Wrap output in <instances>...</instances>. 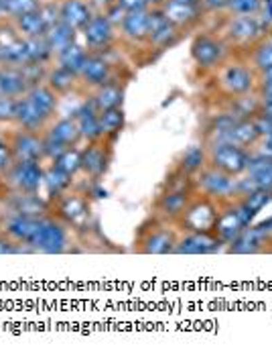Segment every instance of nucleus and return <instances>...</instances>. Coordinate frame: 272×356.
<instances>
[{
	"label": "nucleus",
	"mask_w": 272,
	"mask_h": 356,
	"mask_svg": "<svg viewBox=\"0 0 272 356\" xmlns=\"http://www.w3.org/2000/svg\"><path fill=\"white\" fill-rule=\"evenodd\" d=\"M164 0H148V6H153V8H159V6H163Z\"/></svg>",
	"instance_id": "obj_53"
},
{
	"label": "nucleus",
	"mask_w": 272,
	"mask_h": 356,
	"mask_svg": "<svg viewBox=\"0 0 272 356\" xmlns=\"http://www.w3.org/2000/svg\"><path fill=\"white\" fill-rule=\"evenodd\" d=\"M195 193H197V190H195L193 177L181 173L179 169H173L167 175L163 188H161V192L153 204V214L175 224L179 216L185 212V208L189 206Z\"/></svg>",
	"instance_id": "obj_1"
},
{
	"label": "nucleus",
	"mask_w": 272,
	"mask_h": 356,
	"mask_svg": "<svg viewBox=\"0 0 272 356\" xmlns=\"http://www.w3.org/2000/svg\"><path fill=\"white\" fill-rule=\"evenodd\" d=\"M33 83L28 82L23 67L17 65H2L0 67V94L21 98L31 90Z\"/></svg>",
	"instance_id": "obj_23"
},
{
	"label": "nucleus",
	"mask_w": 272,
	"mask_h": 356,
	"mask_svg": "<svg viewBox=\"0 0 272 356\" xmlns=\"http://www.w3.org/2000/svg\"><path fill=\"white\" fill-rule=\"evenodd\" d=\"M0 15H4V6H2V0H0Z\"/></svg>",
	"instance_id": "obj_55"
},
{
	"label": "nucleus",
	"mask_w": 272,
	"mask_h": 356,
	"mask_svg": "<svg viewBox=\"0 0 272 356\" xmlns=\"http://www.w3.org/2000/svg\"><path fill=\"white\" fill-rule=\"evenodd\" d=\"M41 0H2V6H4V15L8 17H23L28 13H35L41 8Z\"/></svg>",
	"instance_id": "obj_42"
},
{
	"label": "nucleus",
	"mask_w": 272,
	"mask_h": 356,
	"mask_svg": "<svg viewBox=\"0 0 272 356\" xmlns=\"http://www.w3.org/2000/svg\"><path fill=\"white\" fill-rule=\"evenodd\" d=\"M74 230L55 218L53 214H47L39 220V228L31 241V248L33 252H43V254H63L71 250V243H74Z\"/></svg>",
	"instance_id": "obj_3"
},
{
	"label": "nucleus",
	"mask_w": 272,
	"mask_h": 356,
	"mask_svg": "<svg viewBox=\"0 0 272 356\" xmlns=\"http://www.w3.org/2000/svg\"><path fill=\"white\" fill-rule=\"evenodd\" d=\"M179 29L171 25L159 8H148V43L157 49H169L179 41Z\"/></svg>",
	"instance_id": "obj_16"
},
{
	"label": "nucleus",
	"mask_w": 272,
	"mask_h": 356,
	"mask_svg": "<svg viewBox=\"0 0 272 356\" xmlns=\"http://www.w3.org/2000/svg\"><path fill=\"white\" fill-rule=\"evenodd\" d=\"M27 49H28V65H43L53 51L47 43L45 37H33L27 39Z\"/></svg>",
	"instance_id": "obj_41"
},
{
	"label": "nucleus",
	"mask_w": 272,
	"mask_h": 356,
	"mask_svg": "<svg viewBox=\"0 0 272 356\" xmlns=\"http://www.w3.org/2000/svg\"><path fill=\"white\" fill-rule=\"evenodd\" d=\"M252 65L260 74L266 72V70H272V35L271 37H262L254 45V49H252Z\"/></svg>",
	"instance_id": "obj_40"
},
{
	"label": "nucleus",
	"mask_w": 272,
	"mask_h": 356,
	"mask_svg": "<svg viewBox=\"0 0 272 356\" xmlns=\"http://www.w3.org/2000/svg\"><path fill=\"white\" fill-rule=\"evenodd\" d=\"M59 15L65 25H69L76 31H83L94 17L92 6L83 0H63L59 4Z\"/></svg>",
	"instance_id": "obj_24"
},
{
	"label": "nucleus",
	"mask_w": 272,
	"mask_h": 356,
	"mask_svg": "<svg viewBox=\"0 0 272 356\" xmlns=\"http://www.w3.org/2000/svg\"><path fill=\"white\" fill-rule=\"evenodd\" d=\"M262 133H260V127L256 122V118H240L236 120L223 135H219L214 140H230L238 147H244V149H256V145L260 143Z\"/></svg>",
	"instance_id": "obj_19"
},
{
	"label": "nucleus",
	"mask_w": 272,
	"mask_h": 356,
	"mask_svg": "<svg viewBox=\"0 0 272 356\" xmlns=\"http://www.w3.org/2000/svg\"><path fill=\"white\" fill-rule=\"evenodd\" d=\"M264 245V234L258 230V228H246L244 232L230 245V252H236V254H254V252H260Z\"/></svg>",
	"instance_id": "obj_33"
},
{
	"label": "nucleus",
	"mask_w": 272,
	"mask_h": 356,
	"mask_svg": "<svg viewBox=\"0 0 272 356\" xmlns=\"http://www.w3.org/2000/svg\"><path fill=\"white\" fill-rule=\"evenodd\" d=\"M76 122L80 127V133L85 143L102 138V129H100V112L94 106V102H85L82 108L76 110Z\"/></svg>",
	"instance_id": "obj_26"
},
{
	"label": "nucleus",
	"mask_w": 272,
	"mask_h": 356,
	"mask_svg": "<svg viewBox=\"0 0 272 356\" xmlns=\"http://www.w3.org/2000/svg\"><path fill=\"white\" fill-rule=\"evenodd\" d=\"M45 177V163L43 161H15L12 167L0 175V179L25 193H39L43 188Z\"/></svg>",
	"instance_id": "obj_10"
},
{
	"label": "nucleus",
	"mask_w": 272,
	"mask_h": 356,
	"mask_svg": "<svg viewBox=\"0 0 272 356\" xmlns=\"http://www.w3.org/2000/svg\"><path fill=\"white\" fill-rule=\"evenodd\" d=\"M41 140H43V157H45V161H49V163H53L55 159H57L65 149H69V147H65L63 143H59L53 135H49L47 131L41 133Z\"/></svg>",
	"instance_id": "obj_43"
},
{
	"label": "nucleus",
	"mask_w": 272,
	"mask_h": 356,
	"mask_svg": "<svg viewBox=\"0 0 272 356\" xmlns=\"http://www.w3.org/2000/svg\"><path fill=\"white\" fill-rule=\"evenodd\" d=\"M74 181H76V177H71V175H67V173H63L61 169H57L53 163L45 165V177H43V186L47 188V193H49V202L55 200V197H59V195H63L65 192H69L71 188H74Z\"/></svg>",
	"instance_id": "obj_31"
},
{
	"label": "nucleus",
	"mask_w": 272,
	"mask_h": 356,
	"mask_svg": "<svg viewBox=\"0 0 272 356\" xmlns=\"http://www.w3.org/2000/svg\"><path fill=\"white\" fill-rule=\"evenodd\" d=\"M17 31L25 37V39H33V37H45L47 33V25L41 17V10L28 13L23 17H17Z\"/></svg>",
	"instance_id": "obj_37"
},
{
	"label": "nucleus",
	"mask_w": 272,
	"mask_h": 356,
	"mask_svg": "<svg viewBox=\"0 0 272 356\" xmlns=\"http://www.w3.org/2000/svg\"><path fill=\"white\" fill-rule=\"evenodd\" d=\"M114 143L112 138H98L90 140L87 147L82 149V173L90 181H100L108 173L112 155H114Z\"/></svg>",
	"instance_id": "obj_9"
},
{
	"label": "nucleus",
	"mask_w": 272,
	"mask_h": 356,
	"mask_svg": "<svg viewBox=\"0 0 272 356\" xmlns=\"http://www.w3.org/2000/svg\"><path fill=\"white\" fill-rule=\"evenodd\" d=\"M92 102L98 108V112L110 108H120L122 102H124V86L110 80L108 83L96 88V94H94Z\"/></svg>",
	"instance_id": "obj_30"
},
{
	"label": "nucleus",
	"mask_w": 272,
	"mask_h": 356,
	"mask_svg": "<svg viewBox=\"0 0 272 356\" xmlns=\"http://www.w3.org/2000/svg\"><path fill=\"white\" fill-rule=\"evenodd\" d=\"M120 4V8L124 13H133V10H146L151 8L148 6V0H116Z\"/></svg>",
	"instance_id": "obj_49"
},
{
	"label": "nucleus",
	"mask_w": 272,
	"mask_h": 356,
	"mask_svg": "<svg viewBox=\"0 0 272 356\" xmlns=\"http://www.w3.org/2000/svg\"><path fill=\"white\" fill-rule=\"evenodd\" d=\"M218 83L230 98H240L254 90V74L244 63H226L219 70Z\"/></svg>",
	"instance_id": "obj_12"
},
{
	"label": "nucleus",
	"mask_w": 272,
	"mask_h": 356,
	"mask_svg": "<svg viewBox=\"0 0 272 356\" xmlns=\"http://www.w3.org/2000/svg\"><path fill=\"white\" fill-rule=\"evenodd\" d=\"M179 241V228L173 222L159 218V216H148L136 230L135 252L138 254H173Z\"/></svg>",
	"instance_id": "obj_2"
},
{
	"label": "nucleus",
	"mask_w": 272,
	"mask_h": 356,
	"mask_svg": "<svg viewBox=\"0 0 272 356\" xmlns=\"http://www.w3.org/2000/svg\"><path fill=\"white\" fill-rule=\"evenodd\" d=\"M57 169H61L63 173L78 177V173H82V149L80 147H69L65 149L57 159L53 161Z\"/></svg>",
	"instance_id": "obj_38"
},
{
	"label": "nucleus",
	"mask_w": 272,
	"mask_h": 356,
	"mask_svg": "<svg viewBox=\"0 0 272 356\" xmlns=\"http://www.w3.org/2000/svg\"><path fill=\"white\" fill-rule=\"evenodd\" d=\"M195 190L212 200H216L218 204L232 202L238 195V177H232L223 171H219L212 165H205L195 177Z\"/></svg>",
	"instance_id": "obj_8"
},
{
	"label": "nucleus",
	"mask_w": 272,
	"mask_h": 356,
	"mask_svg": "<svg viewBox=\"0 0 272 356\" xmlns=\"http://www.w3.org/2000/svg\"><path fill=\"white\" fill-rule=\"evenodd\" d=\"M4 138L8 140L17 161H43L45 163L41 133H31L17 127L15 131L6 133Z\"/></svg>",
	"instance_id": "obj_13"
},
{
	"label": "nucleus",
	"mask_w": 272,
	"mask_h": 356,
	"mask_svg": "<svg viewBox=\"0 0 272 356\" xmlns=\"http://www.w3.org/2000/svg\"><path fill=\"white\" fill-rule=\"evenodd\" d=\"M201 4H203L207 10H226V8H230L232 0H203Z\"/></svg>",
	"instance_id": "obj_51"
},
{
	"label": "nucleus",
	"mask_w": 272,
	"mask_h": 356,
	"mask_svg": "<svg viewBox=\"0 0 272 356\" xmlns=\"http://www.w3.org/2000/svg\"><path fill=\"white\" fill-rule=\"evenodd\" d=\"M41 17H43V21H45V25L47 29L57 25L59 21H61V15H59V4H55V2H47V4H41Z\"/></svg>",
	"instance_id": "obj_48"
},
{
	"label": "nucleus",
	"mask_w": 272,
	"mask_h": 356,
	"mask_svg": "<svg viewBox=\"0 0 272 356\" xmlns=\"http://www.w3.org/2000/svg\"><path fill=\"white\" fill-rule=\"evenodd\" d=\"M39 220L41 218H28V216H8V214H0V230L6 232L12 241H17L19 245H25L31 248V241L39 228ZM33 250V248H31Z\"/></svg>",
	"instance_id": "obj_20"
},
{
	"label": "nucleus",
	"mask_w": 272,
	"mask_h": 356,
	"mask_svg": "<svg viewBox=\"0 0 272 356\" xmlns=\"http://www.w3.org/2000/svg\"><path fill=\"white\" fill-rule=\"evenodd\" d=\"M246 222L242 216L238 214L236 206H234V200L232 202H226V204H219V218L216 224V236L223 243V247H230L242 232H244Z\"/></svg>",
	"instance_id": "obj_17"
},
{
	"label": "nucleus",
	"mask_w": 272,
	"mask_h": 356,
	"mask_svg": "<svg viewBox=\"0 0 272 356\" xmlns=\"http://www.w3.org/2000/svg\"><path fill=\"white\" fill-rule=\"evenodd\" d=\"M87 55L90 54L83 49L82 45L74 43V45H69V47H65L63 51H59V54H57V59H59V65H61V67H65V70L74 72L76 76H80L83 65H85V61H87Z\"/></svg>",
	"instance_id": "obj_36"
},
{
	"label": "nucleus",
	"mask_w": 272,
	"mask_h": 356,
	"mask_svg": "<svg viewBox=\"0 0 272 356\" xmlns=\"http://www.w3.org/2000/svg\"><path fill=\"white\" fill-rule=\"evenodd\" d=\"M122 35L133 41V43H142L148 39V8L146 10H133L126 13L124 21L120 23Z\"/></svg>",
	"instance_id": "obj_27"
},
{
	"label": "nucleus",
	"mask_w": 272,
	"mask_h": 356,
	"mask_svg": "<svg viewBox=\"0 0 272 356\" xmlns=\"http://www.w3.org/2000/svg\"><path fill=\"white\" fill-rule=\"evenodd\" d=\"M83 37H85V43H87V47L92 51L106 49V47H110V43L114 41V23L104 13L94 15L92 21L83 29Z\"/></svg>",
	"instance_id": "obj_21"
},
{
	"label": "nucleus",
	"mask_w": 272,
	"mask_h": 356,
	"mask_svg": "<svg viewBox=\"0 0 272 356\" xmlns=\"http://www.w3.org/2000/svg\"><path fill=\"white\" fill-rule=\"evenodd\" d=\"M205 165H207V149L205 147H189L179 157L175 169H179L181 173H185L189 177H195Z\"/></svg>",
	"instance_id": "obj_32"
},
{
	"label": "nucleus",
	"mask_w": 272,
	"mask_h": 356,
	"mask_svg": "<svg viewBox=\"0 0 272 356\" xmlns=\"http://www.w3.org/2000/svg\"><path fill=\"white\" fill-rule=\"evenodd\" d=\"M205 149H207V165L216 167L232 177L246 175L250 155H252L250 149L238 147L230 140H210Z\"/></svg>",
	"instance_id": "obj_7"
},
{
	"label": "nucleus",
	"mask_w": 272,
	"mask_h": 356,
	"mask_svg": "<svg viewBox=\"0 0 272 356\" xmlns=\"http://www.w3.org/2000/svg\"><path fill=\"white\" fill-rule=\"evenodd\" d=\"M228 55V45L214 35H197L191 43V57L201 70H216Z\"/></svg>",
	"instance_id": "obj_11"
},
{
	"label": "nucleus",
	"mask_w": 272,
	"mask_h": 356,
	"mask_svg": "<svg viewBox=\"0 0 272 356\" xmlns=\"http://www.w3.org/2000/svg\"><path fill=\"white\" fill-rule=\"evenodd\" d=\"M78 78H80V76H76L74 72H69V70L57 65L55 70H51V72L47 74V86L53 90L55 94H67V92L76 86V80H78Z\"/></svg>",
	"instance_id": "obj_39"
},
{
	"label": "nucleus",
	"mask_w": 272,
	"mask_h": 356,
	"mask_svg": "<svg viewBox=\"0 0 272 356\" xmlns=\"http://www.w3.org/2000/svg\"><path fill=\"white\" fill-rule=\"evenodd\" d=\"M0 214L43 218L49 214V200L39 193H25L6 186L0 179Z\"/></svg>",
	"instance_id": "obj_6"
},
{
	"label": "nucleus",
	"mask_w": 272,
	"mask_h": 356,
	"mask_svg": "<svg viewBox=\"0 0 272 356\" xmlns=\"http://www.w3.org/2000/svg\"><path fill=\"white\" fill-rule=\"evenodd\" d=\"M179 2H187V4H201L203 0H179Z\"/></svg>",
	"instance_id": "obj_54"
},
{
	"label": "nucleus",
	"mask_w": 272,
	"mask_h": 356,
	"mask_svg": "<svg viewBox=\"0 0 272 356\" xmlns=\"http://www.w3.org/2000/svg\"><path fill=\"white\" fill-rule=\"evenodd\" d=\"M262 6V0H232L230 13L234 15H256Z\"/></svg>",
	"instance_id": "obj_46"
},
{
	"label": "nucleus",
	"mask_w": 272,
	"mask_h": 356,
	"mask_svg": "<svg viewBox=\"0 0 272 356\" xmlns=\"http://www.w3.org/2000/svg\"><path fill=\"white\" fill-rule=\"evenodd\" d=\"M25 96L28 98V102L37 108V112L43 116V120L49 124L55 118V112L59 106V94H55L47 83H35V86H31V90Z\"/></svg>",
	"instance_id": "obj_22"
},
{
	"label": "nucleus",
	"mask_w": 272,
	"mask_h": 356,
	"mask_svg": "<svg viewBox=\"0 0 272 356\" xmlns=\"http://www.w3.org/2000/svg\"><path fill=\"white\" fill-rule=\"evenodd\" d=\"M80 78L87 86L100 88V86H104V83H108L112 80V67H110L108 61L100 54H90Z\"/></svg>",
	"instance_id": "obj_25"
},
{
	"label": "nucleus",
	"mask_w": 272,
	"mask_h": 356,
	"mask_svg": "<svg viewBox=\"0 0 272 356\" xmlns=\"http://www.w3.org/2000/svg\"><path fill=\"white\" fill-rule=\"evenodd\" d=\"M223 243L216 236V232H179V241L173 254H214L219 252Z\"/></svg>",
	"instance_id": "obj_15"
},
{
	"label": "nucleus",
	"mask_w": 272,
	"mask_h": 356,
	"mask_svg": "<svg viewBox=\"0 0 272 356\" xmlns=\"http://www.w3.org/2000/svg\"><path fill=\"white\" fill-rule=\"evenodd\" d=\"M126 124V116H124V110L122 106L120 108H110V110H102L100 112V129H102V137L116 138L120 137L122 129Z\"/></svg>",
	"instance_id": "obj_35"
},
{
	"label": "nucleus",
	"mask_w": 272,
	"mask_h": 356,
	"mask_svg": "<svg viewBox=\"0 0 272 356\" xmlns=\"http://www.w3.org/2000/svg\"><path fill=\"white\" fill-rule=\"evenodd\" d=\"M163 15L171 25L183 31V29H191L195 23H199L203 8L201 4H187V2H179V0H164L161 6Z\"/></svg>",
	"instance_id": "obj_18"
},
{
	"label": "nucleus",
	"mask_w": 272,
	"mask_h": 356,
	"mask_svg": "<svg viewBox=\"0 0 272 356\" xmlns=\"http://www.w3.org/2000/svg\"><path fill=\"white\" fill-rule=\"evenodd\" d=\"M15 124L19 129H25L31 133H43L49 124L43 120V116L37 112V108L28 102L27 96H21L19 98V106H17V118H15Z\"/></svg>",
	"instance_id": "obj_28"
},
{
	"label": "nucleus",
	"mask_w": 272,
	"mask_h": 356,
	"mask_svg": "<svg viewBox=\"0 0 272 356\" xmlns=\"http://www.w3.org/2000/svg\"><path fill=\"white\" fill-rule=\"evenodd\" d=\"M258 116H264V118L272 120V96H262L260 98V114Z\"/></svg>",
	"instance_id": "obj_52"
},
{
	"label": "nucleus",
	"mask_w": 272,
	"mask_h": 356,
	"mask_svg": "<svg viewBox=\"0 0 272 356\" xmlns=\"http://www.w3.org/2000/svg\"><path fill=\"white\" fill-rule=\"evenodd\" d=\"M226 35L232 43L256 45L264 37V27L256 15H234L226 27Z\"/></svg>",
	"instance_id": "obj_14"
},
{
	"label": "nucleus",
	"mask_w": 272,
	"mask_h": 356,
	"mask_svg": "<svg viewBox=\"0 0 272 356\" xmlns=\"http://www.w3.org/2000/svg\"><path fill=\"white\" fill-rule=\"evenodd\" d=\"M260 92L262 96H272V70L260 74Z\"/></svg>",
	"instance_id": "obj_50"
},
{
	"label": "nucleus",
	"mask_w": 272,
	"mask_h": 356,
	"mask_svg": "<svg viewBox=\"0 0 272 356\" xmlns=\"http://www.w3.org/2000/svg\"><path fill=\"white\" fill-rule=\"evenodd\" d=\"M49 214L65 222L74 232H83L92 222V202L87 193L69 190L49 202Z\"/></svg>",
	"instance_id": "obj_4"
},
{
	"label": "nucleus",
	"mask_w": 272,
	"mask_h": 356,
	"mask_svg": "<svg viewBox=\"0 0 272 356\" xmlns=\"http://www.w3.org/2000/svg\"><path fill=\"white\" fill-rule=\"evenodd\" d=\"M45 39H47L51 51H53V54H59V51H63L65 47H69V45L76 43V29H71L69 25H65L63 21H59L57 25L47 29Z\"/></svg>",
	"instance_id": "obj_34"
},
{
	"label": "nucleus",
	"mask_w": 272,
	"mask_h": 356,
	"mask_svg": "<svg viewBox=\"0 0 272 356\" xmlns=\"http://www.w3.org/2000/svg\"><path fill=\"white\" fill-rule=\"evenodd\" d=\"M19 98L0 94V124H15Z\"/></svg>",
	"instance_id": "obj_44"
},
{
	"label": "nucleus",
	"mask_w": 272,
	"mask_h": 356,
	"mask_svg": "<svg viewBox=\"0 0 272 356\" xmlns=\"http://www.w3.org/2000/svg\"><path fill=\"white\" fill-rule=\"evenodd\" d=\"M45 131L53 135L59 143H63L65 147H80V143L83 140L76 118H57V120L53 118Z\"/></svg>",
	"instance_id": "obj_29"
},
{
	"label": "nucleus",
	"mask_w": 272,
	"mask_h": 356,
	"mask_svg": "<svg viewBox=\"0 0 272 356\" xmlns=\"http://www.w3.org/2000/svg\"><path fill=\"white\" fill-rule=\"evenodd\" d=\"M23 252H33V250L25 247V245H19L6 232L0 230V257H4V254H23Z\"/></svg>",
	"instance_id": "obj_45"
},
{
	"label": "nucleus",
	"mask_w": 272,
	"mask_h": 356,
	"mask_svg": "<svg viewBox=\"0 0 272 356\" xmlns=\"http://www.w3.org/2000/svg\"><path fill=\"white\" fill-rule=\"evenodd\" d=\"M17 159H15V155H12V149H10V145H8V140L4 137H0V175L2 173H6L12 163H15Z\"/></svg>",
	"instance_id": "obj_47"
},
{
	"label": "nucleus",
	"mask_w": 272,
	"mask_h": 356,
	"mask_svg": "<svg viewBox=\"0 0 272 356\" xmlns=\"http://www.w3.org/2000/svg\"><path fill=\"white\" fill-rule=\"evenodd\" d=\"M219 218V204L216 200L195 193L185 212L175 222L179 232H216Z\"/></svg>",
	"instance_id": "obj_5"
}]
</instances>
